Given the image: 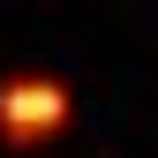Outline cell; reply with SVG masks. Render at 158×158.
I'll return each instance as SVG.
<instances>
[{
  "mask_svg": "<svg viewBox=\"0 0 158 158\" xmlns=\"http://www.w3.org/2000/svg\"><path fill=\"white\" fill-rule=\"evenodd\" d=\"M68 128V90L45 83V75H23V83L0 90V135L8 143H53Z\"/></svg>",
  "mask_w": 158,
  "mask_h": 158,
  "instance_id": "1",
  "label": "cell"
}]
</instances>
